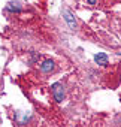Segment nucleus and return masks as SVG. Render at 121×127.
Masks as SVG:
<instances>
[{
    "mask_svg": "<svg viewBox=\"0 0 121 127\" xmlns=\"http://www.w3.org/2000/svg\"><path fill=\"white\" fill-rule=\"evenodd\" d=\"M63 18H64V21L67 23V26H69L70 30H76L78 24H76V20H75V17L72 15L70 11H64V12H63Z\"/></svg>",
    "mask_w": 121,
    "mask_h": 127,
    "instance_id": "7ed1b4c3",
    "label": "nucleus"
},
{
    "mask_svg": "<svg viewBox=\"0 0 121 127\" xmlns=\"http://www.w3.org/2000/svg\"><path fill=\"white\" fill-rule=\"evenodd\" d=\"M39 69H40V72L42 73H51L54 69H55V63H54V60H43L42 63H40V66H39Z\"/></svg>",
    "mask_w": 121,
    "mask_h": 127,
    "instance_id": "f03ea898",
    "label": "nucleus"
},
{
    "mask_svg": "<svg viewBox=\"0 0 121 127\" xmlns=\"http://www.w3.org/2000/svg\"><path fill=\"white\" fill-rule=\"evenodd\" d=\"M5 9H6L8 12H12V14H20L21 9H23V6H21L20 2H9Z\"/></svg>",
    "mask_w": 121,
    "mask_h": 127,
    "instance_id": "20e7f679",
    "label": "nucleus"
},
{
    "mask_svg": "<svg viewBox=\"0 0 121 127\" xmlns=\"http://www.w3.org/2000/svg\"><path fill=\"white\" fill-rule=\"evenodd\" d=\"M39 58H40V54H39V52L31 51V52H30V58L27 60V63H29V64H33V63L39 61Z\"/></svg>",
    "mask_w": 121,
    "mask_h": 127,
    "instance_id": "0eeeda50",
    "label": "nucleus"
},
{
    "mask_svg": "<svg viewBox=\"0 0 121 127\" xmlns=\"http://www.w3.org/2000/svg\"><path fill=\"white\" fill-rule=\"evenodd\" d=\"M87 2H88L91 6H93V5H96V3H97V0H87Z\"/></svg>",
    "mask_w": 121,
    "mask_h": 127,
    "instance_id": "6e6552de",
    "label": "nucleus"
},
{
    "mask_svg": "<svg viewBox=\"0 0 121 127\" xmlns=\"http://www.w3.org/2000/svg\"><path fill=\"white\" fill-rule=\"evenodd\" d=\"M51 91H52V96H54V99L57 102H63L64 100L66 91H64V85L61 82H54L51 85Z\"/></svg>",
    "mask_w": 121,
    "mask_h": 127,
    "instance_id": "f257e3e1",
    "label": "nucleus"
},
{
    "mask_svg": "<svg viewBox=\"0 0 121 127\" xmlns=\"http://www.w3.org/2000/svg\"><path fill=\"white\" fill-rule=\"evenodd\" d=\"M94 61L97 63L99 66H108V55L105 54V52H99V54H94Z\"/></svg>",
    "mask_w": 121,
    "mask_h": 127,
    "instance_id": "39448f33",
    "label": "nucleus"
},
{
    "mask_svg": "<svg viewBox=\"0 0 121 127\" xmlns=\"http://www.w3.org/2000/svg\"><path fill=\"white\" fill-rule=\"evenodd\" d=\"M30 117H31V115H30V114H27V112H24V114H23V112H20V111H18V112H15V120H17V121H18V124H21V126L27 124V121L30 120Z\"/></svg>",
    "mask_w": 121,
    "mask_h": 127,
    "instance_id": "423d86ee",
    "label": "nucleus"
}]
</instances>
